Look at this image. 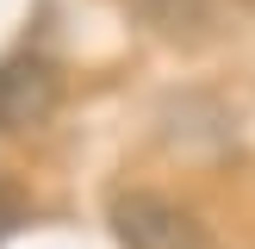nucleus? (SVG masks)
<instances>
[{
    "mask_svg": "<svg viewBox=\"0 0 255 249\" xmlns=\"http://www.w3.org/2000/svg\"><path fill=\"white\" fill-rule=\"evenodd\" d=\"M212 6L218 0H125V12L156 37H193L199 25H212Z\"/></svg>",
    "mask_w": 255,
    "mask_h": 249,
    "instance_id": "7ed1b4c3",
    "label": "nucleus"
},
{
    "mask_svg": "<svg viewBox=\"0 0 255 249\" xmlns=\"http://www.w3.org/2000/svg\"><path fill=\"white\" fill-rule=\"evenodd\" d=\"M106 224L119 249H218L199 212H187L168 193H149V187H119L106 199Z\"/></svg>",
    "mask_w": 255,
    "mask_h": 249,
    "instance_id": "f257e3e1",
    "label": "nucleus"
},
{
    "mask_svg": "<svg viewBox=\"0 0 255 249\" xmlns=\"http://www.w3.org/2000/svg\"><path fill=\"white\" fill-rule=\"evenodd\" d=\"M25 218H31V206H25V193H19L12 181H0V243H6V237L19 231Z\"/></svg>",
    "mask_w": 255,
    "mask_h": 249,
    "instance_id": "20e7f679",
    "label": "nucleus"
},
{
    "mask_svg": "<svg viewBox=\"0 0 255 249\" xmlns=\"http://www.w3.org/2000/svg\"><path fill=\"white\" fill-rule=\"evenodd\" d=\"M62 106V62L37 44H19L0 56V137L37 131Z\"/></svg>",
    "mask_w": 255,
    "mask_h": 249,
    "instance_id": "f03ea898",
    "label": "nucleus"
}]
</instances>
